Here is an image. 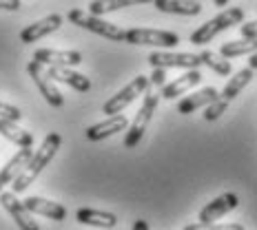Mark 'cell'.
I'll use <instances>...</instances> for the list:
<instances>
[{"instance_id": "1", "label": "cell", "mask_w": 257, "mask_h": 230, "mask_svg": "<svg viewBox=\"0 0 257 230\" xmlns=\"http://www.w3.org/2000/svg\"><path fill=\"white\" fill-rule=\"evenodd\" d=\"M62 144V137L60 133H47L45 142H42V146L31 155V159L27 162V166L23 168V173L18 175V177L14 179V186H12V192H23L27 186H31L36 181V177L42 173V170L47 168V164L51 162L53 157H56L58 148H60Z\"/></svg>"}, {"instance_id": "2", "label": "cell", "mask_w": 257, "mask_h": 230, "mask_svg": "<svg viewBox=\"0 0 257 230\" xmlns=\"http://www.w3.org/2000/svg\"><path fill=\"white\" fill-rule=\"evenodd\" d=\"M244 20V9L242 7H231V9H224L222 14H217L215 18H211L208 23H204L202 27H197L195 31L191 34V45H200L204 47L208 45L217 34L226 31L228 27H235Z\"/></svg>"}, {"instance_id": "3", "label": "cell", "mask_w": 257, "mask_h": 230, "mask_svg": "<svg viewBox=\"0 0 257 230\" xmlns=\"http://www.w3.org/2000/svg\"><path fill=\"white\" fill-rule=\"evenodd\" d=\"M69 20H71L76 27H82L87 31H93V34L102 36L106 40H113V42H122L124 40V29H120L117 25L113 23H106L100 16H93V14H87L82 9H71L69 12Z\"/></svg>"}, {"instance_id": "4", "label": "cell", "mask_w": 257, "mask_h": 230, "mask_svg": "<svg viewBox=\"0 0 257 230\" xmlns=\"http://www.w3.org/2000/svg\"><path fill=\"white\" fill-rule=\"evenodd\" d=\"M158 102H160V95H155L153 91L144 98V102L140 106V111L136 113V120H133L131 128L126 131V137H124V148H136L138 144L142 142L144 133H147L149 124H151V117L158 109Z\"/></svg>"}, {"instance_id": "5", "label": "cell", "mask_w": 257, "mask_h": 230, "mask_svg": "<svg viewBox=\"0 0 257 230\" xmlns=\"http://www.w3.org/2000/svg\"><path fill=\"white\" fill-rule=\"evenodd\" d=\"M124 42L138 45V47H175V45H180V36L173 34V31L133 27V29H126Z\"/></svg>"}, {"instance_id": "6", "label": "cell", "mask_w": 257, "mask_h": 230, "mask_svg": "<svg viewBox=\"0 0 257 230\" xmlns=\"http://www.w3.org/2000/svg\"><path fill=\"white\" fill-rule=\"evenodd\" d=\"M149 89V78L147 76H136L131 80V82L126 84L122 91H117V93L113 95V98H109L104 102V106H102V113L104 115H117L122 109H126L128 104L133 102V100L138 98V95H142L144 91Z\"/></svg>"}, {"instance_id": "7", "label": "cell", "mask_w": 257, "mask_h": 230, "mask_svg": "<svg viewBox=\"0 0 257 230\" xmlns=\"http://www.w3.org/2000/svg\"><path fill=\"white\" fill-rule=\"evenodd\" d=\"M27 71H29V78L34 80V84L38 87V91L42 93V98H45L51 106L60 109V106L64 104V98H62L60 91H58L56 84H53V80L49 78L47 67H42V64L36 62V60H31L29 64H27Z\"/></svg>"}, {"instance_id": "8", "label": "cell", "mask_w": 257, "mask_h": 230, "mask_svg": "<svg viewBox=\"0 0 257 230\" xmlns=\"http://www.w3.org/2000/svg\"><path fill=\"white\" fill-rule=\"evenodd\" d=\"M149 64L153 69H197L202 67L200 53H164L153 51L149 56Z\"/></svg>"}, {"instance_id": "9", "label": "cell", "mask_w": 257, "mask_h": 230, "mask_svg": "<svg viewBox=\"0 0 257 230\" xmlns=\"http://www.w3.org/2000/svg\"><path fill=\"white\" fill-rule=\"evenodd\" d=\"M237 206H239V197L235 195V192H224V195L215 197L211 204H206L204 208H202L200 223H204V226H208V223H215L219 217L228 215V212L235 210Z\"/></svg>"}, {"instance_id": "10", "label": "cell", "mask_w": 257, "mask_h": 230, "mask_svg": "<svg viewBox=\"0 0 257 230\" xmlns=\"http://www.w3.org/2000/svg\"><path fill=\"white\" fill-rule=\"evenodd\" d=\"M0 204H3V208L9 212V215H12V219L18 223L20 230H40L38 223H36L34 217H31V212L25 208V204L18 201L16 192H0Z\"/></svg>"}, {"instance_id": "11", "label": "cell", "mask_w": 257, "mask_h": 230, "mask_svg": "<svg viewBox=\"0 0 257 230\" xmlns=\"http://www.w3.org/2000/svg\"><path fill=\"white\" fill-rule=\"evenodd\" d=\"M60 27H62V16L60 14H49L47 18L25 27V29L20 31V40H23L25 45H34V42H38L40 38H45V36L58 31Z\"/></svg>"}, {"instance_id": "12", "label": "cell", "mask_w": 257, "mask_h": 230, "mask_svg": "<svg viewBox=\"0 0 257 230\" xmlns=\"http://www.w3.org/2000/svg\"><path fill=\"white\" fill-rule=\"evenodd\" d=\"M34 60L42 67H78L82 62L80 51H58V49H38L34 53Z\"/></svg>"}, {"instance_id": "13", "label": "cell", "mask_w": 257, "mask_h": 230, "mask_svg": "<svg viewBox=\"0 0 257 230\" xmlns=\"http://www.w3.org/2000/svg\"><path fill=\"white\" fill-rule=\"evenodd\" d=\"M126 117L124 115H111V117H106L104 122H98V124H93V126H89L87 128V140L91 142H100V140H106V137H111V135H115V133H122L126 128Z\"/></svg>"}, {"instance_id": "14", "label": "cell", "mask_w": 257, "mask_h": 230, "mask_svg": "<svg viewBox=\"0 0 257 230\" xmlns=\"http://www.w3.org/2000/svg\"><path fill=\"white\" fill-rule=\"evenodd\" d=\"M200 82H202V73L197 71V69H191V71H186L184 76L171 80V84H164L162 98L164 100H175V98H180V95H184L189 89L197 87Z\"/></svg>"}, {"instance_id": "15", "label": "cell", "mask_w": 257, "mask_h": 230, "mask_svg": "<svg viewBox=\"0 0 257 230\" xmlns=\"http://www.w3.org/2000/svg\"><path fill=\"white\" fill-rule=\"evenodd\" d=\"M25 208L29 212H36V215H42V217H49L53 221H64L67 217V208L62 204H56V201H49V199H42V197H27L23 201Z\"/></svg>"}, {"instance_id": "16", "label": "cell", "mask_w": 257, "mask_h": 230, "mask_svg": "<svg viewBox=\"0 0 257 230\" xmlns=\"http://www.w3.org/2000/svg\"><path fill=\"white\" fill-rule=\"evenodd\" d=\"M47 73H49L51 80L64 82V84H69L71 89L82 91V93H87V91L91 89V80L87 76H82V73H76L73 69H69V67H47Z\"/></svg>"}, {"instance_id": "17", "label": "cell", "mask_w": 257, "mask_h": 230, "mask_svg": "<svg viewBox=\"0 0 257 230\" xmlns=\"http://www.w3.org/2000/svg\"><path fill=\"white\" fill-rule=\"evenodd\" d=\"M219 98V91L213 89V87H206L202 91H195V93H191L189 98H182L180 104H178V111L184 115H191L193 111L202 109V106H208L211 102H215Z\"/></svg>"}, {"instance_id": "18", "label": "cell", "mask_w": 257, "mask_h": 230, "mask_svg": "<svg viewBox=\"0 0 257 230\" xmlns=\"http://www.w3.org/2000/svg\"><path fill=\"white\" fill-rule=\"evenodd\" d=\"M76 219L80 223H87V226H95V228H104L111 230L117 226V217L113 212L106 210H95V208H80L76 212Z\"/></svg>"}, {"instance_id": "19", "label": "cell", "mask_w": 257, "mask_h": 230, "mask_svg": "<svg viewBox=\"0 0 257 230\" xmlns=\"http://www.w3.org/2000/svg\"><path fill=\"white\" fill-rule=\"evenodd\" d=\"M153 5L158 12L175 16H197L202 12L200 0H153Z\"/></svg>"}, {"instance_id": "20", "label": "cell", "mask_w": 257, "mask_h": 230, "mask_svg": "<svg viewBox=\"0 0 257 230\" xmlns=\"http://www.w3.org/2000/svg\"><path fill=\"white\" fill-rule=\"evenodd\" d=\"M0 135H5L9 142H14L16 146H20V148H31L34 146V135H31L29 131L18 128L16 126V122L0 120Z\"/></svg>"}, {"instance_id": "21", "label": "cell", "mask_w": 257, "mask_h": 230, "mask_svg": "<svg viewBox=\"0 0 257 230\" xmlns=\"http://www.w3.org/2000/svg\"><path fill=\"white\" fill-rule=\"evenodd\" d=\"M253 69H242V71H237L235 76L228 80V84L224 87V91L219 93V98L224 100V102H231V100H235L239 93H242V89L246 87V84L253 80Z\"/></svg>"}, {"instance_id": "22", "label": "cell", "mask_w": 257, "mask_h": 230, "mask_svg": "<svg viewBox=\"0 0 257 230\" xmlns=\"http://www.w3.org/2000/svg\"><path fill=\"white\" fill-rule=\"evenodd\" d=\"M144 3H153V0H93L89 5V14L104 16V14L117 12V9L131 7V5H144Z\"/></svg>"}, {"instance_id": "23", "label": "cell", "mask_w": 257, "mask_h": 230, "mask_svg": "<svg viewBox=\"0 0 257 230\" xmlns=\"http://www.w3.org/2000/svg\"><path fill=\"white\" fill-rule=\"evenodd\" d=\"M257 51V38H242V40H233V42H226L222 45V53L224 58H237V56H253Z\"/></svg>"}, {"instance_id": "24", "label": "cell", "mask_w": 257, "mask_h": 230, "mask_svg": "<svg viewBox=\"0 0 257 230\" xmlns=\"http://www.w3.org/2000/svg\"><path fill=\"white\" fill-rule=\"evenodd\" d=\"M200 58H202V64H206L211 71H215L217 76H231V62L226 60V58L222 56V53H213V51H202L200 53Z\"/></svg>"}, {"instance_id": "25", "label": "cell", "mask_w": 257, "mask_h": 230, "mask_svg": "<svg viewBox=\"0 0 257 230\" xmlns=\"http://www.w3.org/2000/svg\"><path fill=\"white\" fill-rule=\"evenodd\" d=\"M226 109H228V102H224L222 98H217L215 102H211V104H208L206 109H204V120H206V122H215L219 115L226 113Z\"/></svg>"}, {"instance_id": "26", "label": "cell", "mask_w": 257, "mask_h": 230, "mask_svg": "<svg viewBox=\"0 0 257 230\" xmlns=\"http://www.w3.org/2000/svg\"><path fill=\"white\" fill-rule=\"evenodd\" d=\"M184 230H244L242 223H208V226H204V223H189Z\"/></svg>"}, {"instance_id": "27", "label": "cell", "mask_w": 257, "mask_h": 230, "mask_svg": "<svg viewBox=\"0 0 257 230\" xmlns=\"http://www.w3.org/2000/svg\"><path fill=\"white\" fill-rule=\"evenodd\" d=\"M0 120H9V122H20L23 120V111L16 109V106L0 102Z\"/></svg>"}, {"instance_id": "28", "label": "cell", "mask_w": 257, "mask_h": 230, "mask_svg": "<svg viewBox=\"0 0 257 230\" xmlns=\"http://www.w3.org/2000/svg\"><path fill=\"white\" fill-rule=\"evenodd\" d=\"M164 82H167V69H153L149 87H164Z\"/></svg>"}, {"instance_id": "29", "label": "cell", "mask_w": 257, "mask_h": 230, "mask_svg": "<svg viewBox=\"0 0 257 230\" xmlns=\"http://www.w3.org/2000/svg\"><path fill=\"white\" fill-rule=\"evenodd\" d=\"M239 34H242V38H257V20H250V23H246L239 27Z\"/></svg>"}, {"instance_id": "30", "label": "cell", "mask_w": 257, "mask_h": 230, "mask_svg": "<svg viewBox=\"0 0 257 230\" xmlns=\"http://www.w3.org/2000/svg\"><path fill=\"white\" fill-rule=\"evenodd\" d=\"M20 0H0V9H5V12H18L20 9Z\"/></svg>"}, {"instance_id": "31", "label": "cell", "mask_w": 257, "mask_h": 230, "mask_svg": "<svg viewBox=\"0 0 257 230\" xmlns=\"http://www.w3.org/2000/svg\"><path fill=\"white\" fill-rule=\"evenodd\" d=\"M133 230H149V223L144 221V219H136V223H133Z\"/></svg>"}, {"instance_id": "32", "label": "cell", "mask_w": 257, "mask_h": 230, "mask_svg": "<svg viewBox=\"0 0 257 230\" xmlns=\"http://www.w3.org/2000/svg\"><path fill=\"white\" fill-rule=\"evenodd\" d=\"M248 69H253V71H257V51L250 56V60H248Z\"/></svg>"}, {"instance_id": "33", "label": "cell", "mask_w": 257, "mask_h": 230, "mask_svg": "<svg viewBox=\"0 0 257 230\" xmlns=\"http://www.w3.org/2000/svg\"><path fill=\"white\" fill-rule=\"evenodd\" d=\"M213 3H215L219 9H224V7H226V5H228V0H213Z\"/></svg>"}]
</instances>
